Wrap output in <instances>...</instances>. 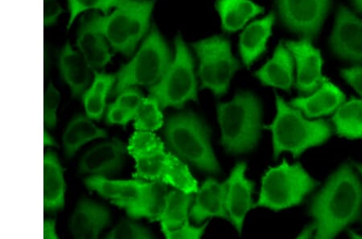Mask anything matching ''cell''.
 <instances>
[{
	"label": "cell",
	"mask_w": 362,
	"mask_h": 239,
	"mask_svg": "<svg viewBox=\"0 0 362 239\" xmlns=\"http://www.w3.org/2000/svg\"><path fill=\"white\" fill-rule=\"evenodd\" d=\"M334 124L339 135L348 138H362V101L352 99L338 108Z\"/></svg>",
	"instance_id": "cell-27"
},
{
	"label": "cell",
	"mask_w": 362,
	"mask_h": 239,
	"mask_svg": "<svg viewBox=\"0 0 362 239\" xmlns=\"http://www.w3.org/2000/svg\"><path fill=\"white\" fill-rule=\"evenodd\" d=\"M217 8L223 28L229 33L239 30L251 18L264 11L249 0H218Z\"/></svg>",
	"instance_id": "cell-25"
},
{
	"label": "cell",
	"mask_w": 362,
	"mask_h": 239,
	"mask_svg": "<svg viewBox=\"0 0 362 239\" xmlns=\"http://www.w3.org/2000/svg\"><path fill=\"white\" fill-rule=\"evenodd\" d=\"M59 102V92L50 84L44 97V122L46 127L52 128L56 126L57 110Z\"/></svg>",
	"instance_id": "cell-31"
},
{
	"label": "cell",
	"mask_w": 362,
	"mask_h": 239,
	"mask_svg": "<svg viewBox=\"0 0 362 239\" xmlns=\"http://www.w3.org/2000/svg\"><path fill=\"white\" fill-rule=\"evenodd\" d=\"M125 155L124 145L118 139L98 144L83 156L80 172L91 177H112L124 165Z\"/></svg>",
	"instance_id": "cell-16"
},
{
	"label": "cell",
	"mask_w": 362,
	"mask_h": 239,
	"mask_svg": "<svg viewBox=\"0 0 362 239\" xmlns=\"http://www.w3.org/2000/svg\"><path fill=\"white\" fill-rule=\"evenodd\" d=\"M62 8L57 0H44V25L49 27L54 25L58 16L62 13Z\"/></svg>",
	"instance_id": "cell-37"
},
{
	"label": "cell",
	"mask_w": 362,
	"mask_h": 239,
	"mask_svg": "<svg viewBox=\"0 0 362 239\" xmlns=\"http://www.w3.org/2000/svg\"><path fill=\"white\" fill-rule=\"evenodd\" d=\"M276 117L268 129L273 135L274 157L283 151L294 156L314 146L324 143L331 135V127L324 120L308 121L300 110L291 107L283 98L276 96Z\"/></svg>",
	"instance_id": "cell-5"
},
{
	"label": "cell",
	"mask_w": 362,
	"mask_h": 239,
	"mask_svg": "<svg viewBox=\"0 0 362 239\" xmlns=\"http://www.w3.org/2000/svg\"><path fill=\"white\" fill-rule=\"evenodd\" d=\"M158 101L153 96L144 98L135 115L136 131L153 132L163 125V116Z\"/></svg>",
	"instance_id": "cell-28"
},
{
	"label": "cell",
	"mask_w": 362,
	"mask_h": 239,
	"mask_svg": "<svg viewBox=\"0 0 362 239\" xmlns=\"http://www.w3.org/2000/svg\"><path fill=\"white\" fill-rule=\"evenodd\" d=\"M144 99L141 91L136 87H130L120 92L115 103L136 115Z\"/></svg>",
	"instance_id": "cell-33"
},
{
	"label": "cell",
	"mask_w": 362,
	"mask_h": 239,
	"mask_svg": "<svg viewBox=\"0 0 362 239\" xmlns=\"http://www.w3.org/2000/svg\"><path fill=\"white\" fill-rule=\"evenodd\" d=\"M72 121L77 127L80 135L83 137L86 144L93 141V139L104 138L107 136L106 131L96 127L89 118L84 115L76 116Z\"/></svg>",
	"instance_id": "cell-32"
},
{
	"label": "cell",
	"mask_w": 362,
	"mask_h": 239,
	"mask_svg": "<svg viewBox=\"0 0 362 239\" xmlns=\"http://www.w3.org/2000/svg\"><path fill=\"white\" fill-rule=\"evenodd\" d=\"M107 238H153L151 233L145 227L131 221H122L109 233Z\"/></svg>",
	"instance_id": "cell-30"
},
{
	"label": "cell",
	"mask_w": 362,
	"mask_h": 239,
	"mask_svg": "<svg viewBox=\"0 0 362 239\" xmlns=\"http://www.w3.org/2000/svg\"><path fill=\"white\" fill-rule=\"evenodd\" d=\"M126 1L127 0H68L70 13L68 28L71 27L77 16L85 11L100 10L107 15L113 8H118Z\"/></svg>",
	"instance_id": "cell-29"
},
{
	"label": "cell",
	"mask_w": 362,
	"mask_h": 239,
	"mask_svg": "<svg viewBox=\"0 0 362 239\" xmlns=\"http://www.w3.org/2000/svg\"><path fill=\"white\" fill-rule=\"evenodd\" d=\"M166 141L181 161L204 172L217 174L220 168L209 141L208 128L192 112L172 116L165 129Z\"/></svg>",
	"instance_id": "cell-4"
},
{
	"label": "cell",
	"mask_w": 362,
	"mask_h": 239,
	"mask_svg": "<svg viewBox=\"0 0 362 239\" xmlns=\"http://www.w3.org/2000/svg\"><path fill=\"white\" fill-rule=\"evenodd\" d=\"M226 183L221 184L214 179L204 182L195 198L190 211L191 218L197 223L218 217L229 220L226 209Z\"/></svg>",
	"instance_id": "cell-17"
},
{
	"label": "cell",
	"mask_w": 362,
	"mask_h": 239,
	"mask_svg": "<svg viewBox=\"0 0 362 239\" xmlns=\"http://www.w3.org/2000/svg\"><path fill=\"white\" fill-rule=\"evenodd\" d=\"M297 65V88L302 94H311L320 88L325 79L321 74L322 58L308 39L286 44Z\"/></svg>",
	"instance_id": "cell-14"
},
{
	"label": "cell",
	"mask_w": 362,
	"mask_h": 239,
	"mask_svg": "<svg viewBox=\"0 0 362 239\" xmlns=\"http://www.w3.org/2000/svg\"><path fill=\"white\" fill-rule=\"evenodd\" d=\"M63 143L66 153L69 157L73 156L81 146L86 144L73 121L69 122L66 132L64 134Z\"/></svg>",
	"instance_id": "cell-34"
},
{
	"label": "cell",
	"mask_w": 362,
	"mask_h": 239,
	"mask_svg": "<svg viewBox=\"0 0 362 239\" xmlns=\"http://www.w3.org/2000/svg\"><path fill=\"white\" fill-rule=\"evenodd\" d=\"M221 144L233 154L247 153L258 143L262 108L259 99L250 93H239L232 101L218 107Z\"/></svg>",
	"instance_id": "cell-3"
},
{
	"label": "cell",
	"mask_w": 362,
	"mask_h": 239,
	"mask_svg": "<svg viewBox=\"0 0 362 239\" xmlns=\"http://www.w3.org/2000/svg\"><path fill=\"white\" fill-rule=\"evenodd\" d=\"M355 8L362 13V0H353Z\"/></svg>",
	"instance_id": "cell-42"
},
{
	"label": "cell",
	"mask_w": 362,
	"mask_h": 239,
	"mask_svg": "<svg viewBox=\"0 0 362 239\" xmlns=\"http://www.w3.org/2000/svg\"><path fill=\"white\" fill-rule=\"evenodd\" d=\"M192 200V194L178 190L167 192L165 205L158 219L163 234L179 228L189 220V209Z\"/></svg>",
	"instance_id": "cell-24"
},
{
	"label": "cell",
	"mask_w": 362,
	"mask_h": 239,
	"mask_svg": "<svg viewBox=\"0 0 362 239\" xmlns=\"http://www.w3.org/2000/svg\"><path fill=\"white\" fill-rule=\"evenodd\" d=\"M113 75L95 72L90 88L83 95L84 107L90 119L99 120L106 108L107 98L115 84Z\"/></svg>",
	"instance_id": "cell-26"
},
{
	"label": "cell",
	"mask_w": 362,
	"mask_h": 239,
	"mask_svg": "<svg viewBox=\"0 0 362 239\" xmlns=\"http://www.w3.org/2000/svg\"><path fill=\"white\" fill-rule=\"evenodd\" d=\"M344 100L343 93L334 84L325 83L310 96L296 98L291 105L301 110L309 118L334 112Z\"/></svg>",
	"instance_id": "cell-20"
},
{
	"label": "cell",
	"mask_w": 362,
	"mask_h": 239,
	"mask_svg": "<svg viewBox=\"0 0 362 239\" xmlns=\"http://www.w3.org/2000/svg\"><path fill=\"white\" fill-rule=\"evenodd\" d=\"M172 63L171 52L157 28L151 29L137 54L117 74L113 95L136 86H154Z\"/></svg>",
	"instance_id": "cell-7"
},
{
	"label": "cell",
	"mask_w": 362,
	"mask_h": 239,
	"mask_svg": "<svg viewBox=\"0 0 362 239\" xmlns=\"http://www.w3.org/2000/svg\"><path fill=\"white\" fill-rule=\"evenodd\" d=\"M154 0H127L112 14L101 17L105 37L115 52L130 56L149 28Z\"/></svg>",
	"instance_id": "cell-6"
},
{
	"label": "cell",
	"mask_w": 362,
	"mask_h": 239,
	"mask_svg": "<svg viewBox=\"0 0 362 239\" xmlns=\"http://www.w3.org/2000/svg\"><path fill=\"white\" fill-rule=\"evenodd\" d=\"M255 75L264 85L288 91L293 84V60L287 46L279 45L272 59Z\"/></svg>",
	"instance_id": "cell-21"
},
{
	"label": "cell",
	"mask_w": 362,
	"mask_h": 239,
	"mask_svg": "<svg viewBox=\"0 0 362 239\" xmlns=\"http://www.w3.org/2000/svg\"><path fill=\"white\" fill-rule=\"evenodd\" d=\"M207 224L202 226H194L189 224V221L185 223L176 230L169 231L165 235L168 238H200L206 228Z\"/></svg>",
	"instance_id": "cell-36"
},
{
	"label": "cell",
	"mask_w": 362,
	"mask_h": 239,
	"mask_svg": "<svg viewBox=\"0 0 362 239\" xmlns=\"http://www.w3.org/2000/svg\"><path fill=\"white\" fill-rule=\"evenodd\" d=\"M66 183L63 170L54 153H46L44 158V206L46 211H59L65 202Z\"/></svg>",
	"instance_id": "cell-22"
},
{
	"label": "cell",
	"mask_w": 362,
	"mask_h": 239,
	"mask_svg": "<svg viewBox=\"0 0 362 239\" xmlns=\"http://www.w3.org/2000/svg\"><path fill=\"white\" fill-rule=\"evenodd\" d=\"M342 76L362 97V67L344 69Z\"/></svg>",
	"instance_id": "cell-38"
},
{
	"label": "cell",
	"mask_w": 362,
	"mask_h": 239,
	"mask_svg": "<svg viewBox=\"0 0 362 239\" xmlns=\"http://www.w3.org/2000/svg\"><path fill=\"white\" fill-rule=\"evenodd\" d=\"M134 118L135 115L115 103L110 105L107 109L106 120L108 124L126 126Z\"/></svg>",
	"instance_id": "cell-35"
},
{
	"label": "cell",
	"mask_w": 362,
	"mask_h": 239,
	"mask_svg": "<svg viewBox=\"0 0 362 239\" xmlns=\"http://www.w3.org/2000/svg\"><path fill=\"white\" fill-rule=\"evenodd\" d=\"M331 45L343 59L362 62V20L346 8L338 11Z\"/></svg>",
	"instance_id": "cell-13"
},
{
	"label": "cell",
	"mask_w": 362,
	"mask_h": 239,
	"mask_svg": "<svg viewBox=\"0 0 362 239\" xmlns=\"http://www.w3.org/2000/svg\"><path fill=\"white\" fill-rule=\"evenodd\" d=\"M101 17L98 13L84 16L78 33V48L93 69H103L112 58L102 31Z\"/></svg>",
	"instance_id": "cell-12"
},
{
	"label": "cell",
	"mask_w": 362,
	"mask_h": 239,
	"mask_svg": "<svg viewBox=\"0 0 362 239\" xmlns=\"http://www.w3.org/2000/svg\"><path fill=\"white\" fill-rule=\"evenodd\" d=\"M356 166H357V168L358 169L360 173L362 174V165L357 164V165H356Z\"/></svg>",
	"instance_id": "cell-43"
},
{
	"label": "cell",
	"mask_w": 362,
	"mask_h": 239,
	"mask_svg": "<svg viewBox=\"0 0 362 239\" xmlns=\"http://www.w3.org/2000/svg\"><path fill=\"white\" fill-rule=\"evenodd\" d=\"M274 22V15L271 13L245 29L240 38V52L245 65L250 66L264 54Z\"/></svg>",
	"instance_id": "cell-23"
},
{
	"label": "cell",
	"mask_w": 362,
	"mask_h": 239,
	"mask_svg": "<svg viewBox=\"0 0 362 239\" xmlns=\"http://www.w3.org/2000/svg\"><path fill=\"white\" fill-rule=\"evenodd\" d=\"M85 183L89 190L124 209L131 218L151 221H158L168 192L165 184L157 180L149 182L141 179L112 180L90 177Z\"/></svg>",
	"instance_id": "cell-2"
},
{
	"label": "cell",
	"mask_w": 362,
	"mask_h": 239,
	"mask_svg": "<svg viewBox=\"0 0 362 239\" xmlns=\"http://www.w3.org/2000/svg\"><path fill=\"white\" fill-rule=\"evenodd\" d=\"M60 72L75 98L83 96L91 81L90 67L83 54L67 43L58 56Z\"/></svg>",
	"instance_id": "cell-19"
},
{
	"label": "cell",
	"mask_w": 362,
	"mask_h": 239,
	"mask_svg": "<svg viewBox=\"0 0 362 239\" xmlns=\"http://www.w3.org/2000/svg\"><path fill=\"white\" fill-rule=\"evenodd\" d=\"M44 142H45V145H48V146H54V145H56L54 139H52L49 135V134L46 132V131H45Z\"/></svg>",
	"instance_id": "cell-41"
},
{
	"label": "cell",
	"mask_w": 362,
	"mask_h": 239,
	"mask_svg": "<svg viewBox=\"0 0 362 239\" xmlns=\"http://www.w3.org/2000/svg\"><path fill=\"white\" fill-rule=\"evenodd\" d=\"M361 205L362 185L353 168L344 165L332 175L311 203L316 238L335 237L358 219Z\"/></svg>",
	"instance_id": "cell-1"
},
{
	"label": "cell",
	"mask_w": 362,
	"mask_h": 239,
	"mask_svg": "<svg viewBox=\"0 0 362 239\" xmlns=\"http://www.w3.org/2000/svg\"><path fill=\"white\" fill-rule=\"evenodd\" d=\"M331 0H278L280 16L291 30L307 39L316 37Z\"/></svg>",
	"instance_id": "cell-11"
},
{
	"label": "cell",
	"mask_w": 362,
	"mask_h": 239,
	"mask_svg": "<svg viewBox=\"0 0 362 239\" xmlns=\"http://www.w3.org/2000/svg\"><path fill=\"white\" fill-rule=\"evenodd\" d=\"M246 170V164L239 163L226 182L228 217L239 232L242 231L245 217L253 207L255 184L245 176Z\"/></svg>",
	"instance_id": "cell-15"
},
{
	"label": "cell",
	"mask_w": 362,
	"mask_h": 239,
	"mask_svg": "<svg viewBox=\"0 0 362 239\" xmlns=\"http://www.w3.org/2000/svg\"><path fill=\"white\" fill-rule=\"evenodd\" d=\"M200 60L202 89L221 96L229 88L233 74L240 68L231 54L230 44L223 37H213L194 45Z\"/></svg>",
	"instance_id": "cell-10"
},
{
	"label": "cell",
	"mask_w": 362,
	"mask_h": 239,
	"mask_svg": "<svg viewBox=\"0 0 362 239\" xmlns=\"http://www.w3.org/2000/svg\"><path fill=\"white\" fill-rule=\"evenodd\" d=\"M110 223L107 208L88 199L81 200L70 221L76 238H97Z\"/></svg>",
	"instance_id": "cell-18"
},
{
	"label": "cell",
	"mask_w": 362,
	"mask_h": 239,
	"mask_svg": "<svg viewBox=\"0 0 362 239\" xmlns=\"http://www.w3.org/2000/svg\"><path fill=\"white\" fill-rule=\"evenodd\" d=\"M44 238H57L56 234L55 221L46 220L44 223Z\"/></svg>",
	"instance_id": "cell-39"
},
{
	"label": "cell",
	"mask_w": 362,
	"mask_h": 239,
	"mask_svg": "<svg viewBox=\"0 0 362 239\" xmlns=\"http://www.w3.org/2000/svg\"><path fill=\"white\" fill-rule=\"evenodd\" d=\"M175 44L176 57L158 83L149 89L150 95L158 101L161 109L180 108L197 98L194 60L182 38L178 37Z\"/></svg>",
	"instance_id": "cell-9"
},
{
	"label": "cell",
	"mask_w": 362,
	"mask_h": 239,
	"mask_svg": "<svg viewBox=\"0 0 362 239\" xmlns=\"http://www.w3.org/2000/svg\"><path fill=\"white\" fill-rule=\"evenodd\" d=\"M316 232V226L314 224L307 226L305 230L301 232V234L299 235L300 238H311L313 235V233Z\"/></svg>",
	"instance_id": "cell-40"
},
{
	"label": "cell",
	"mask_w": 362,
	"mask_h": 239,
	"mask_svg": "<svg viewBox=\"0 0 362 239\" xmlns=\"http://www.w3.org/2000/svg\"><path fill=\"white\" fill-rule=\"evenodd\" d=\"M316 185L300 164L291 165L284 161L278 167L268 169L264 175L256 206L280 211L298 205Z\"/></svg>",
	"instance_id": "cell-8"
}]
</instances>
